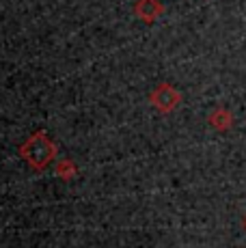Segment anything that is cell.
I'll return each instance as SVG.
<instances>
[{"label":"cell","instance_id":"obj_1","mask_svg":"<svg viewBox=\"0 0 246 248\" xmlns=\"http://www.w3.org/2000/svg\"><path fill=\"white\" fill-rule=\"evenodd\" d=\"M22 151H24L26 158L31 160L35 166H39V169L52 158V154H54V149H52V145H50V140H48V136L46 134L32 136Z\"/></svg>","mask_w":246,"mask_h":248},{"label":"cell","instance_id":"obj_2","mask_svg":"<svg viewBox=\"0 0 246 248\" xmlns=\"http://www.w3.org/2000/svg\"><path fill=\"white\" fill-rule=\"evenodd\" d=\"M151 102L162 112H169L179 104V93L173 87H169V84H160V87L151 93Z\"/></svg>","mask_w":246,"mask_h":248},{"label":"cell","instance_id":"obj_3","mask_svg":"<svg viewBox=\"0 0 246 248\" xmlns=\"http://www.w3.org/2000/svg\"><path fill=\"white\" fill-rule=\"evenodd\" d=\"M162 11H164V7L160 0H138V2L134 4V13L147 24H154L162 16Z\"/></svg>","mask_w":246,"mask_h":248}]
</instances>
